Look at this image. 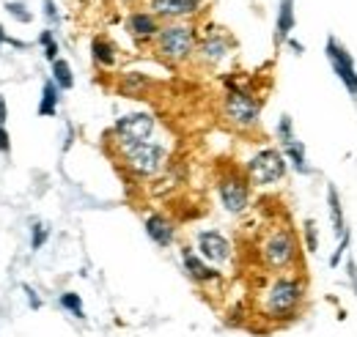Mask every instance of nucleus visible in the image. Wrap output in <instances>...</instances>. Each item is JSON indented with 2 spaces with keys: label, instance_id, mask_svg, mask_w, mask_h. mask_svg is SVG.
<instances>
[{
  "label": "nucleus",
  "instance_id": "nucleus-1",
  "mask_svg": "<svg viewBox=\"0 0 357 337\" xmlns=\"http://www.w3.org/2000/svg\"><path fill=\"white\" fill-rule=\"evenodd\" d=\"M305 301H308V280L297 272H283L269 277L267 285L259 291L256 307H259V318L269 324H291L303 315Z\"/></svg>",
  "mask_w": 357,
  "mask_h": 337
},
{
  "label": "nucleus",
  "instance_id": "nucleus-2",
  "mask_svg": "<svg viewBox=\"0 0 357 337\" xmlns=\"http://www.w3.org/2000/svg\"><path fill=\"white\" fill-rule=\"evenodd\" d=\"M259 258L261 266L272 274L294 272L303 263V239L291 225H275L259 244Z\"/></svg>",
  "mask_w": 357,
  "mask_h": 337
},
{
  "label": "nucleus",
  "instance_id": "nucleus-3",
  "mask_svg": "<svg viewBox=\"0 0 357 337\" xmlns=\"http://www.w3.org/2000/svg\"><path fill=\"white\" fill-rule=\"evenodd\" d=\"M225 93L220 102V116L236 132H256L261 124V99L245 88L236 77H223Z\"/></svg>",
  "mask_w": 357,
  "mask_h": 337
},
{
  "label": "nucleus",
  "instance_id": "nucleus-4",
  "mask_svg": "<svg viewBox=\"0 0 357 337\" xmlns=\"http://www.w3.org/2000/svg\"><path fill=\"white\" fill-rule=\"evenodd\" d=\"M198 28L190 25V22H168L162 25V31L157 33L154 39V52L160 61L178 66V63H187L195 58V49H198Z\"/></svg>",
  "mask_w": 357,
  "mask_h": 337
},
{
  "label": "nucleus",
  "instance_id": "nucleus-5",
  "mask_svg": "<svg viewBox=\"0 0 357 337\" xmlns=\"http://www.w3.org/2000/svg\"><path fill=\"white\" fill-rule=\"evenodd\" d=\"M168 148L157 140H143L132 146H119V159L121 168L135 178H151L168 165Z\"/></svg>",
  "mask_w": 357,
  "mask_h": 337
},
{
  "label": "nucleus",
  "instance_id": "nucleus-6",
  "mask_svg": "<svg viewBox=\"0 0 357 337\" xmlns=\"http://www.w3.org/2000/svg\"><path fill=\"white\" fill-rule=\"evenodd\" d=\"M286 170H289V159L280 148L267 146V148H259L253 157H248L245 162V175L250 181V187L256 189H267L275 187L278 181L286 178Z\"/></svg>",
  "mask_w": 357,
  "mask_h": 337
},
{
  "label": "nucleus",
  "instance_id": "nucleus-7",
  "mask_svg": "<svg viewBox=\"0 0 357 337\" xmlns=\"http://www.w3.org/2000/svg\"><path fill=\"white\" fill-rule=\"evenodd\" d=\"M250 192H253V187H250L245 170L239 173V170L228 168L218 175V198L228 214L239 217L250 209Z\"/></svg>",
  "mask_w": 357,
  "mask_h": 337
},
{
  "label": "nucleus",
  "instance_id": "nucleus-8",
  "mask_svg": "<svg viewBox=\"0 0 357 337\" xmlns=\"http://www.w3.org/2000/svg\"><path fill=\"white\" fill-rule=\"evenodd\" d=\"M154 132H157V118L149 110H132V113H124L113 121L110 137L116 146H132V143L151 140Z\"/></svg>",
  "mask_w": 357,
  "mask_h": 337
},
{
  "label": "nucleus",
  "instance_id": "nucleus-9",
  "mask_svg": "<svg viewBox=\"0 0 357 337\" xmlns=\"http://www.w3.org/2000/svg\"><path fill=\"white\" fill-rule=\"evenodd\" d=\"M324 55H327V63H330L333 75L338 77V83L344 85L347 93L357 102V66H355L352 52L347 49V44H341L335 36H327Z\"/></svg>",
  "mask_w": 357,
  "mask_h": 337
},
{
  "label": "nucleus",
  "instance_id": "nucleus-10",
  "mask_svg": "<svg viewBox=\"0 0 357 337\" xmlns=\"http://www.w3.org/2000/svg\"><path fill=\"white\" fill-rule=\"evenodd\" d=\"M327 209H330V222H333V233L338 239L335 250L330 255V269H335L341 263L344 253L349 250V242H352V230L347 225V217H344V201L335 189V184H327Z\"/></svg>",
  "mask_w": 357,
  "mask_h": 337
},
{
  "label": "nucleus",
  "instance_id": "nucleus-11",
  "mask_svg": "<svg viewBox=\"0 0 357 337\" xmlns=\"http://www.w3.org/2000/svg\"><path fill=\"white\" fill-rule=\"evenodd\" d=\"M231 36L225 33L223 28H218V25H209L206 28V33L198 39V49H195V58H198V63L201 66H206V69H215V66H220L225 58L231 55Z\"/></svg>",
  "mask_w": 357,
  "mask_h": 337
},
{
  "label": "nucleus",
  "instance_id": "nucleus-12",
  "mask_svg": "<svg viewBox=\"0 0 357 337\" xmlns=\"http://www.w3.org/2000/svg\"><path fill=\"white\" fill-rule=\"evenodd\" d=\"M178 258H181V269L184 274L195 283V285H220L223 283V272L218 266H212L209 260H204L195 247H181L178 250Z\"/></svg>",
  "mask_w": 357,
  "mask_h": 337
},
{
  "label": "nucleus",
  "instance_id": "nucleus-13",
  "mask_svg": "<svg viewBox=\"0 0 357 337\" xmlns=\"http://www.w3.org/2000/svg\"><path fill=\"white\" fill-rule=\"evenodd\" d=\"M195 250L204 260H209L212 266H223L234 258V244L228 242V236L215 230V228H206V230H198L195 233Z\"/></svg>",
  "mask_w": 357,
  "mask_h": 337
},
{
  "label": "nucleus",
  "instance_id": "nucleus-14",
  "mask_svg": "<svg viewBox=\"0 0 357 337\" xmlns=\"http://www.w3.org/2000/svg\"><path fill=\"white\" fill-rule=\"evenodd\" d=\"M124 28H127V33L132 36V42L143 47V44H154L157 33L162 31V22H160V17L151 14V11H132V14L127 17Z\"/></svg>",
  "mask_w": 357,
  "mask_h": 337
},
{
  "label": "nucleus",
  "instance_id": "nucleus-15",
  "mask_svg": "<svg viewBox=\"0 0 357 337\" xmlns=\"http://www.w3.org/2000/svg\"><path fill=\"white\" fill-rule=\"evenodd\" d=\"M143 230H146V236H149L157 247H162V250H168V247L176 242V225H174L162 211L146 214V217H143Z\"/></svg>",
  "mask_w": 357,
  "mask_h": 337
},
{
  "label": "nucleus",
  "instance_id": "nucleus-16",
  "mask_svg": "<svg viewBox=\"0 0 357 337\" xmlns=\"http://www.w3.org/2000/svg\"><path fill=\"white\" fill-rule=\"evenodd\" d=\"M198 6H201V0H149L151 14H157L160 19H168V22L192 17L198 11Z\"/></svg>",
  "mask_w": 357,
  "mask_h": 337
},
{
  "label": "nucleus",
  "instance_id": "nucleus-17",
  "mask_svg": "<svg viewBox=\"0 0 357 337\" xmlns=\"http://www.w3.org/2000/svg\"><path fill=\"white\" fill-rule=\"evenodd\" d=\"M297 25L294 0H278V17H275V44H286L291 39V31Z\"/></svg>",
  "mask_w": 357,
  "mask_h": 337
},
{
  "label": "nucleus",
  "instance_id": "nucleus-18",
  "mask_svg": "<svg viewBox=\"0 0 357 337\" xmlns=\"http://www.w3.org/2000/svg\"><path fill=\"white\" fill-rule=\"evenodd\" d=\"M91 61L96 69H113L119 63V47L107 36H93L91 39Z\"/></svg>",
  "mask_w": 357,
  "mask_h": 337
},
{
  "label": "nucleus",
  "instance_id": "nucleus-19",
  "mask_svg": "<svg viewBox=\"0 0 357 337\" xmlns=\"http://www.w3.org/2000/svg\"><path fill=\"white\" fill-rule=\"evenodd\" d=\"M58 107H61V88L50 77L42 85V96H39V107L36 110H39L42 118H55L58 116Z\"/></svg>",
  "mask_w": 357,
  "mask_h": 337
},
{
  "label": "nucleus",
  "instance_id": "nucleus-20",
  "mask_svg": "<svg viewBox=\"0 0 357 337\" xmlns=\"http://www.w3.org/2000/svg\"><path fill=\"white\" fill-rule=\"evenodd\" d=\"M283 154H286V159H289V165L297 170L300 175H311L313 168L311 162H308V154H305V146L300 143V140H294V143H289V146H283L280 148Z\"/></svg>",
  "mask_w": 357,
  "mask_h": 337
},
{
  "label": "nucleus",
  "instance_id": "nucleus-21",
  "mask_svg": "<svg viewBox=\"0 0 357 337\" xmlns=\"http://www.w3.org/2000/svg\"><path fill=\"white\" fill-rule=\"evenodd\" d=\"M119 88H121V93H127L132 99H140L151 88V80L146 75H137V72H124L121 80H119Z\"/></svg>",
  "mask_w": 357,
  "mask_h": 337
},
{
  "label": "nucleus",
  "instance_id": "nucleus-22",
  "mask_svg": "<svg viewBox=\"0 0 357 337\" xmlns=\"http://www.w3.org/2000/svg\"><path fill=\"white\" fill-rule=\"evenodd\" d=\"M58 304H61V310H66L72 318L86 321V307H83L80 294H75V291H63V294L58 296Z\"/></svg>",
  "mask_w": 357,
  "mask_h": 337
},
{
  "label": "nucleus",
  "instance_id": "nucleus-23",
  "mask_svg": "<svg viewBox=\"0 0 357 337\" xmlns=\"http://www.w3.org/2000/svg\"><path fill=\"white\" fill-rule=\"evenodd\" d=\"M52 80H55V85H58L61 91H72V88H75V75H72L69 61L58 58V61L52 63Z\"/></svg>",
  "mask_w": 357,
  "mask_h": 337
},
{
  "label": "nucleus",
  "instance_id": "nucleus-24",
  "mask_svg": "<svg viewBox=\"0 0 357 337\" xmlns=\"http://www.w3.org/2000/svg\"><path fill=\"white\" fill-rule=\"evenodd\" d=\"M275 137H278L280 148L297 140V132H294V118H291V116H280V118H278V124H275Z\"/></svg>",
  "mask_w": 357,
  "mask_h": 337
},
{
  "label": "nucleus",
  "instance_id": "nucleus-25",
  "mask_svg": "<svg viewBox=\"0 0 357 337\" xmlns=\"http://www.w3.org/2000/svg\"><path fill=\"white\" fill-rule=\"evenodd\" d=\"M300 239H303V250L308 253H316L319 250V228H316V219H305L303 228H300Z\"/></svg>",
  "mask_w": 357,
  "mask_h": 337
},
{
  "label": "nucleus",
  "instance_id": "nucleus-26",
  "mask_svg": "<svg viewBox=\"0 0 357 337\" xmlns=\"http://www.w3.org/2000/svg\"><path fill=\"white\" fill-rule=\"evenodd\" d=\"M39 44H42V49H45V58L50 61V63H55L61 55V47H58V39H55V33L50 31V28H45L42 33H39Z\"/></svg>",
  "mask_w": 357,
  "mask_h": 337
},
{
  "label": "nucleus",
  "instance_id": "nucleus-27",
  "mask_svg": "<svg viewBox=\"0 0 357 337\" xmlns=\"http://www.w3.org/2000/svg\"><path fill=\"white\" fill-rule=\"evenodd\" d=\"M47 239H50V228H47L45 222L33 219V222H31V250L39 253V250L47 244Z\"/></svg>",
  "mask_w": 357,
  "mask_h": 337
},
{
  "label": "nucleus",
  "instance_id": "nucleus-28",
  "mask_svg": "<svg viewBox=\"0 0 357 337\" xmlns=\"http://www.w3.org/2000/svg\"><path fill=\"white\" fill-rule=\"evenodd\" d=\"M6 11H8V17H14L20 25H31V19H33L31 8H28L22 0H8V3H6Z\"/></svg>",
  "mask_w": 357,
  "mask_h": 337
},
{
  "label": "nucleus",
  "instance_id": "nucleus-29",
  "mask_svg": "<svg viewBox=\"0 0 357 337\" xmlns=\"http://www.w3.org/2000/svg\"><path fill=\"white\" fill-rule=\"evenodd\" d=\"M42 6H45L47 28H50V31H55V28L61 25V14H58V6H55V0H42Z\"/></svg>",
  "mask_w": 357,
  "mask_h": 337
},
{
  "label": "nucleus",
  "instance_id": "nucleus-30",
  "mask_svg": "<svg viewBox=\"0 0 357 337\" xmlns=\"http://www.w3.org/2000/svg\"><path fill=\"white\" fill-rule=\"evenodd\" d=\"M22 291H25V299H28V304H31V310H42V296L36 288H31V285H22Z\"/></svg>",
  "mask_w": 357,
  "mask_h": 337
},
{
  "label": "nucleus",
  "instance_id": "nucleus-31",
  "mask_svg": "<svg viewBox=\"0 0 357 337\" xmlns=\"http://www.w3.org/2000/svg\"><path fill=\"white\" fill-rule=\"evenodd\" d=\"M3 44H8V47H17V49H28V44L20 42V39H14V36H8V33L3 31V25H0V49H3Z\"/></svg>",
  "mask_w": 357,
  "mask_h": 337
},
{
  "label": "nucleus",
  "instance_id": "nucleus-32",
  "mask_svg": "<svg viewBox=\"0 0 357 337\" xmlns=\"http://www.w3.org/2000/svg\"><path fill=\"white\" fill-rule=\"evenodd\" d=\"M0 154H11V137H8V129L0 124Z\"/></svg>",
  "mask_w": 357,
  "mask_h": 337
},
{
  "label": "nucleus",
  "instance_id": "nucleus-33",
  "mask_svg": "<svg viewBox=\"0 0 357 337\" xmlns=\"http://www.w3.org/2000/svg\"><path fill=\"white\" fill-rule=\"evenodd\" d=\"M347 277H349V283H352V291H355V296H357V263L349 258L347 260Z\"/></svg>",
  "mask_w": 357,
  "mask_h": 337
},
{
  "label": "nucleus",
  "instance_id": "nucleus-34",
  "mask_svg": "<svg viewBox=\"0 0 357 337\" xmlns=\"http://www.w3.org/2000/svg\"><path fill=\"white\" fill-rule=\"evenodd\" d=\"M289 47H291V49H294V52H297V55H303V52H305V44H300L297 42V39H289Z\"/></svg>",
  "mask_w": 357,
  "mask_h": 337
},
{
  "label": "nucleus",
  "instance_id": "nucleus-35",
  "mask_svg": "<svg viewBox=\"0 0 357 337\" xmlns=\"http://www.w3.org/2000/svg\"><path fill=\"white\" fill-rule=\"evenodd\" d=\"M6 118H8V110H6V99L0 96V124L6 127Z\"/></svg>",
  "mask_w": 357,
  "mask_h": 337
}]
</instances>
